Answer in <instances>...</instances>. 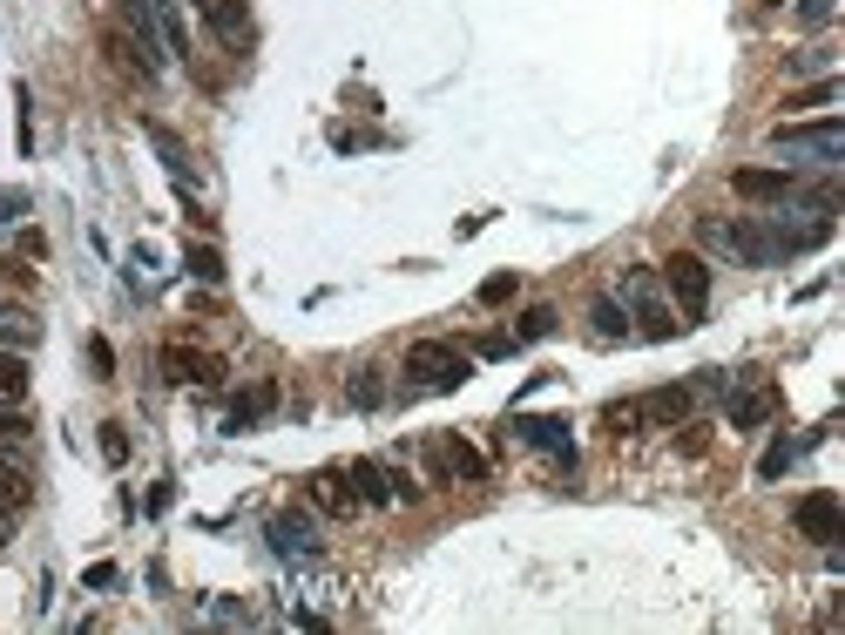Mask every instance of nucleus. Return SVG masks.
<instances>
[{
	"label": "nucleus",
	"mask_w": 845,
	"mask_h": 635,
	"mask_svg": "<svg viewBox=\"0 0 845 635\" xmlns=\"http://www.w3.org/2000/svg\"><path fill=\"white\" fill-rule=\"evenodd\" d=\"M596 331H603V338H629V311H623V298H596Z\"/></svg>",
	"instance_id": "obj_25"
},
{
	"label": "nucleus",
	"mask_w": 845,
	"mask_h": 635,
	"mask_svg": "<svg viewBox=\"0 0 845 635\" xmlns=\"http://www.w3.org/2000/svg\"><path fill=\"white\" fill-rule=\"evenodd\" d=\"M34 345H41V318L28 305L0 298V351H34Z\"/></svg>",
	"instance_id": "obj_19"
},
{
	"label": "nucleus",
	"mask_w": 845,
	"mask_h": 635,
	"mask_svg": "<svg viewBox=\"0 0 845 635\" xmlns=\"http://www.w3.org/2000/svg\"><path fill=\"white\" fill-rule=\"evenodd\" d=\"M271 406H278V379H258V386H243V393L230 399V413H223V433H243V426H258Z\"/></svg>",
	"instance_id": "obj_17"
},
{
	"label": "nucleus",
	"mask_w": 845,
	"mask_h": 635,
	"mask_svg": "<svg viewBox=\"0 0 845 635\" xmlns=\"http://www.w3.org/2000/svg\"><path fill=\"white\" fill-rule=\"evenodd\" d=\"M406 379L419 393H454V386L474 379V358L447 338H419V345H406Z\"/></svg>",
	"instance_id": "obj_2"
},
{
	"label": "nucleus",
	"mask_w": 845,
	"mask_h": 635,
	"mask_svg": "<svg viewBox=\"0 0 845 635\" xmlns=\"http://www.w3.org/2000/svg\"><path fill=\"white\" fill-rule=\"evenodd\" d=\"M772 149L838 162V156H845V122H838V116H825V122H778V129H772Z\"/></svg>",
	"instance_id": "obj_5"
},
{
	"label": "nucleus",
	"mask_w": 845,
	"mask_h": 635,
	"mask_svg": "<svg viewBox=\"0 0 845 635\" xmlns=\"http://www.w3.org/2000/svg\"><path fill=\"white\" fill-rule=\"evenodd\" d=\"M792 68H798V75H832V54L812 48V54H792Z\"/></svg>",
	"instance_id": "obj_32"
},
{
	"label": "nucleus",
	"mask_w": 845,
	"mask_h": 635,
	"mask_svg": "<svg viewBox=\"0 0 845 635\" xmlns=\"http://www.w3.org/2000/svg\"><path fill=\"white\" fill-rule=\"evenodd\" d=\"M271 548H278L285 562H311V555H318V527H311V514H278V520H271Z\"/></svg>",
	"instance_id": "obj_14"
},
{
	"label": "nucleus",
	"mask_w": 845,
	"mask_h": 635,
	"mask_svg": "<svg viewBox=\"0 0 845 635\" xmlns=\"http://www.w3.org/2000/svg\"><path fill=\"white\" fill-rule=\"evenodd\" d=\"M772 8H785V0H772Z\"/></svg>",
	"instance_id": "obj_38"
},
{
	"label": "nucleus",
	"mask_w": 845,
	"mask_h": 635,
	"mask_svg": "<svg viewBox=\"0 0 845 635\" xmlns=\"http://www.w3.org/2000/svg\"><path fill=\"white\" fill-rule=\"evenodd\" d=\"M89 358H96V373H102V379H109V373H116V351H109V345H102V338H96V345H89Z\"/></svg>",
	"instance_id": "obj_35"
},
{
	"label": "nucleus",
	"mask_w": 845,
	"mask_h": 635,
	"mask_svg": "<svg viewBox=\"0 0 845 635\" xmlns=\"http://www.w3.org/2000/svg\"><path fill=\"white\" fill-rule=\"evenodd\" d=\"M434 474H447V480H487V453H474L460 433H440L434 439Z\"/></svg>",
	"instance_id": "obj_12"
},
{
	"label": "nucleus",
	"mask_w": 845,
	"mask_h": 635,
	"mask_svg": "<svg viewBox=\"0 0 845 635\" xmlns=\"http://www.w3.org/2000/svg\"><path fill=\"white\" fill-rule=\"evenodd\" d=\"M616 298H623V311H636L643 338H676L684 331L676 311H669V298H663V285H656V270H629V278L616 285Z\"/></svg>",
	"instance_id": "obj_3"
},
{
	"label": "nucleus",
	"mask_w": 845,
	"mask_h": 635,
	"mask_svg": "<svg viewBox=\"0 0 845 635\" xmlns=\"http://www.w3.org/2000/svg\"><path fill=\"white\" fill-rule=\"evenodd\" d=\"M311 500H318L325 514H359V487H352L346 467H318V474H311Z\"/></svg>",
	"instance_id": "obj_16"
},
{
	"label": "nucleus",
	"mask_w": 845,
	"mask_h": 635,
	"mask_svg": "<svg viewBox=\"0 0 845 635\" xmlns=\"http://www.w3.org/2000/svg\"><path fill=\"white\" fill-rule=\"evenodd\" d=\"M636 406H643V426H684L690 406H697V386H663V393H649Z\"/></svg>",
	"instance_id": "obj_18"
},
{
	"label": "nucleus",
	"mask_w": 845,
	"mask_h": 635,
	"mask_svg": "<svg viewBox=\"0 0 845 635\" xmlns=\"http://www.w3.org/2000/svg\"><path fill=\"white\" fill-rule=\"evenodd\" d=\"M838 102V75H818V81H805L798 88V96L785 102V109H832Z\"/></svg>",
	"instance_id": "obj_24"
},
{
	"label": "nucleus",
	"mask_w": 845,
	"mask_h": 635,
	"mask_svg": "<svg viewBox=\"0 0 845 635\" xmlns=\"http://www.w3.org/2000/svg\"><path fill=\"white\" fill-rule=\"evenodd\" d=\"M697 250L730 257V264H750V270L785 264V244H778L772 217H697Z\"/></svg>",
	"instance_id": "obj_1"
},
{
	"label": "nucleus",
	"mask_w": 845,
	"mask_h": 635,
	"mask_svg": "<svg viewBox=\"0 0 845 635\" xmlns=\"http://www.w3.org/2000/svg\"><path fill=\"white\" fill-rule=\"evenodd\" d=\"M515 291H521V278H515V270H494V278L480 285V305H507Z\"/></svg>",
	"instance_id": "obj_26"
},
{
	"label": "nucleus",
	"mask_w": 845,
	"mask_h": 635,
	"mask_svg": "<svg viewBox=\"0 0 845 635\" xmlns=\"http://www.w3.org/2000/svg\"><path fill=\"white\" fill-rule=\"evenodd\" d=\"M122 34L136 41V54H142V75L156 81L162 75V34H156V8H149V0H122Z\"/></svg>",
	"instance_id": "obj_8"
},
{
	"label": "nucleus",
	"mask_w": 845,
	"mask_h": 635,
	"mask_svg": "<svg viewBox=\"0 0 845 635\" xmlns=\"http://www.w3.org/2000/svg\"><path fill=\"white\" fill-rule=\"evenodd\" d=\"M548 331H555V311H548V305H535V311L521 318V345H535V338H548Z\"/></svg>",
	"instance_id": "obj_29"
},
{
	"label": "nucleus",
	"mask_w": 845,
	"mask_h": 635,
	"mask_svg": "<svg viewBox=\"0 0 845 635\" xmlns=\"http://www.w3.org/2000/svg\"><path fill=\"white\" fill-rule=\"evenodd\" d=\"M142 136H149V142H156V156H162V162H169V176H177V183H183V190H190V183H197V162H190V149H183V142H177V136H169V129H162V122H149V129H142Z\"/></svg>",
	"instance_id": "obj_20"
},
{
	"label": "nucleus",
	"mask_w": 845,
	"mask_h": 635,
	"mask_svg": "<svg viewBox=\"0 0 845 635\" xmlns=\"http://www.w3.org/2000/svg\"><path fill=\"white\" fill-rule=\"evenodd\" d=\"M515 439L535 446V453H555V460H575V439H568V419H515Z\"/></svg>",
	"instance_id": "obj_15"
},
{
	"label": "nucleus",
	"mask_w": 845,
	"mask_h": 635,
	"mask_svg": "<svg viewBox=\"0 0 845 635\" xmlns=\"http://www.w3.org/2000/svg\"><path fill=\"white\" fill-rule=\"evenodd\" d=\"M730 190L744 204H792L798 197V176L792 169H730Z\"/></svg>",
	"instance_id": "obj_9"
},
{
	"label": "nucleus",
	"mask_w": 845,
	"mask_h": 635,
	"mask_svg": "<svg viewBox=\"0 0 845 635\" xmlns=\"http://www.w3.org/2000/svg\"><path fill=\"white\" fill-rule=\"evenodd\" d=\"M352 406H379V386H372V373H359V379H352Z\"/></svg>",
	"instance_id": "obj_33"
},
{
	"label": "nucleus",
	"mask_w": 845,
	"mask_h": 635,
	"mask_svg": "<svg viewBox=\"0 0 845 635\" xmlns=\"http://www.w3.org/2000/svg\"><path fill=\"white\" fill-rule=\"evenodd\" d=\"M0 413H28V366H21V351H0Z\"/></svg>",
	"instance_id": "obj_21"
},
{
	"label": "nucleus",
	"mask_w": 845,
	"mask_h": 635,
	"mask_svg": "<svg viewBox=\"0 0 845 635\" xmlns=\"http://www.w3.org/2000/svg\"><path fill=\"white\" fill-rule=\"evenodd\" d=\"M183 270H190L197 285H223V257H217L210 244H190V250H183Z\"/></svg>",
	"instance_id": "obj_23"
},
{
	"label": "nucleus",
	"mask_w": 845,
	"mask_h": 635,
	"mask_svg": "<svg viewBox=\"0 0 845 635\" xmlns=\"http://www.w3.org/2000/svg\"><path fill=\"white\" fill-rule=\"evenodd\" d=\"M102 460H109V467H122V460H129V426H116V419L102 426Z\"/></svg>",
	"instance_id": "obj_27"
},
{
	"label": "nucleus",
	"mask_w": 845,
	"mask_h": 635,
	"mask_svg": "<svg viewBox=\"0 0 845 635\" xmlns=\"http://www.w3.org/2000/svg\"><path fill=\"white\" fill-rule=\"evenodd\" d=\"M603 419H609V433H636V426H643V406H636V399H623V406H609Z\"/></svg>",
	"instance_id": "obj_30"
},
{
	"label": "nucleus",
	"mask_w": 845,
	"mask_h": 635,
	"mask_svg": "<svg viewBox=\"0 0 845 635\" xmlns=\"http://www.w3.org/2000/svg\"><path fill=\"white\" fill-rule=\"evenodd\" d=\"M772 413H778V386H772V379H750V386H737V393H730V406H724V419H730L737 433H757Z\"/></svg>",
	"instance_id": "obj_10"
},
{
	"label": "nucleus",
	"mask_w": 845,
	"mask_h": 635,
	"mask_svg": "<svg viewBox=\"0 0 845 635\" xmlns=\"http://www.w3.org/2000/svg\"><path fill=\"white\" fill-rule=\"evenodd\" d=\"M792 453H798V446H792V439H778V446L765 453V460H757V474H765V480H778V474L792 467Z\"/></svg>",
	"instance_id": "obj_28"
},
{
	"label": "nucleus",
	"mask_w": 845,
	"mask_h": 635,
	"mask_svg": "<svg viewBox=\"0 0 845 635\" xmlns=\"http://www.w3.org/2000/svg\"><path fill=\"white\" fill-rule=\"evenodd\" d=\"M190 8L210 21V34H217L223 48H243V41H250V14H243V0H190Z\"/></svg>",
	"instance_id": "obj_13"
},
{
	"label": "nucleus",
	"mask_w": 845,
	"mask_h": 635,
	"mask_svg": "<svg viewBox=\"0 0 845 635\" xmlns=\"http://www.w3.org/2000/svg\"><path fill=\"white\" fill-rule=\"evenodd\" d=\"M832 21V0H798V28H825Z\"/></svg>",
	"instance_id": "obj_31"
},
{
	"label": "nucleus",
	"mask_w": 845,
	"mask_h": 635,
	"mask_svg": "<svg viewBox=\"0 0 845 635\" xmlns=\"http://www.w3.org/2000/svg\"><path fill=\"white\" fill-rule=\"evenodd\" d=\"M149 8H156V34H162V48H169V54H190V34H183L177 0H149Z\"/></svg>",
	"instance_id": "obj_22"
},
{
	"label": "nucleus",
	"mask_w": 845,
	"mask_h": 635,
	"mask_svg": "<svg viewBox=\"0 0 845 635\" xmlns=\"http://www.w3.org/2000/svg\"><path fill=\"white\" fill-rule=\"evenodd\" d=\"M515 345H521V338H500V331H494V338H480V358H507Z\"/></svg>",
	"instance_id": "obj_34"
},
{
	"label": "nucleus",
	"mask_w": 845,
	"mask_h": 635,
	"mask_svg": "<svg viewBox=\"0 0 845 635\" xmlns=\"http://www.w3.org/2000/svg\"><path fill=\"white\" fill-rule=\"evenodd\" d=\"M81 582H89V588H116V568H109V562H96L89 575H81Z\"/></svg>",
	"instance_id": "obj_36"
},
{
	"label": "nucleus",
	"mask_w": 845,
	"mask_h": 635,
	"mask_svg": "<svg viewBox=\"0 0 845 635\" xmlns=\"http://www.w3.org/2000/svg\"><path fill=\"white\" fill-rule=\"evenodd\" d=\"M792 520H798V534H805V540H825V548L845 534V507H838V494H825V487H818V494H805Z\"/></svg>",
	"instance_id": "obj_11"
},
{
	"label": "nucleus",
	"mask_w": 845,
	"mask_h": 635,
	"mask_svg": "<svg viewBox=\"0 0 845 635\" xmlns=\"http://www.w3.org/2000/svg\"><path fill=\"white\" fill-rule=\"evenodd\" d=\"M21 210V197H8V190H0V230H8V217Z\"/></svg>",
	"instance_id": "obj_37"
},
{
	"label": "nucleus",
	"mask_w": 845,
	"mask_h": 635,
	"mask_svg": "<svg viewBox=\"0 0 845 635\" xmlns=\"http://www.w3.org/2000/svg\"><path fill=\"white\" fill-rule=\"evenodd\" d=\"M663 291L676 298L684 325H704V311H710V264H704L697 250H676V257L663 264Z\"/></svg>",
	"instance_id": "obj_4"
},
{
	"label": "nucleus",
	"mask_w": 845,
	"mask_h": 635,
	"mask_svg": "<svg viewBox=\"0 0 845 635\" xmlns=\"http://www.w3.org/2000/svg\"><path fill=\"white\" fill-rule=\"evenodd\" d=\"M162 379H169V386H223V379H230V366H223L217 351L169 345V351H162Z\"/></svg>",
	"instance_id": "obj_7"
},
{
	"label": "nucleus",
	"mask_w": 845,
	"mask_h": 635,
	"mask_svg": "<svg viewBox=\"0 0 845 635\" xmlns=\"http://www.w3.org/2000/svg\"><path fill=\"white\" fill-rule=\"evenodd\" d=\"M346 474H352V487H359V507H399V500H419V487H412L406 474H392L386 460H352Z\"/></svg>",
	"instance_id": "obj_6"
}]
</instances>
